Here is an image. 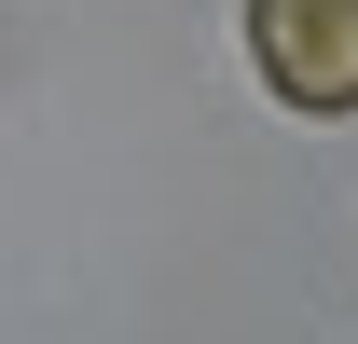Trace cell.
I'll use <instances>...</instances> for the list:
<instances>
[{"label":"cell","mask_w":358,"mask_h":344,"mask_svg":"<svg viewBox=\"0 0 358 344\" xmlns=\"http://www.w3.org/2000/svg\"><path fill=\"white\" fill-rule=\"evenodd\" d=\"M248 69L303 124H345L358 110V0H248Z\"/></svg>","instance_id":"6da1fadb"}]
</instances>
